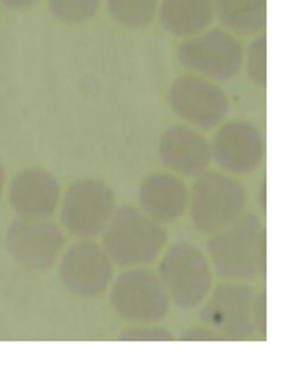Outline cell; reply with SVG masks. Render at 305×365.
<instances>
[{"label": "cell", "mask_w": 305, "mask_h": 365, "mask_svg": "<svg viewBox=\"0 0 305 365\" xmlns=\"http://www.w3.org/2000/svg\"><path fill=\"white\" fill-rule=\"evenodd\" d=\"M207 256L222 278L254 282L267 270V232L259 217L243 214L207 241Z\"/></svg>", "instance_id": "obj_1"}, {"label": "cell", "mask_w": 305, "mask_h": 365, "mask_svg": "<svg viewBox=\"0 0 305 365\" xmlns=\"http://www.w3.org/2000/svg\"><path fill=\"white\" fill-rule=\"evenodd\" d=\"M57 272L71 296L93 299L105 294L112 285L113 262L105 247L93 240H79L63 250Z\"/></svg>", "instance_id": "obj_10"}, {"label": "cell", "mask_w": 305, "mask_h": 365, "mask_svg": "<svg viewBox=\"0 0 305 365\" xmlns=\"http://www.w3.org/2000/svg\"><path fill=\"white\" fill-rule=\"evenodd\" d=\"M181 340L185 341H219V334L214 329L207 327V325H200V327H192L185 331L181 334Z\"/></svg>", "instance_id": "obj_22"}, {"label": "cell", "mask_w": 305, "mask_h": 365, "mask_svg": "<svg viewBox=\"0 0 305 365\" xmlns=\"http://www.w3.org/2000/svg\"><path fill=\"white\" fill-rule=\"evenodd\" d=\"M214 13L230 34L252 37L265 28L267 2L265 0H212Z\"/></svg>", "instance_id": "obj_17"}, {"label": "cell", "mask_w": 305, "mask_h": 365, "mask_svg": "<svg viewBox=\"0 0 305 365\" xmlns=\"http://www.w3.org/2000/svg\"><path fill=\"white\" fill-rule=\"evenodd\" d=\"M4 188H6V168L4 165H2V161H0V195H2Z\"/></svg>", "instance_id": "obj_24"}, {"label": "cell", "mask_w": 305, "mask_h": 365, "mask_svg": "<svg viewBox=\"0 0 305 365\" xmlns=\"http://www.w3.org/2000/svg\"><path fill=\"white\" fill-rule=\"evenodd\" d=\"M110 307L128 324H157L168 314L170 298L157 272L145 267H132L112 283Z\"/></svg>", "instance_id": "obj_7"}, {"label": "cell", "mask_w": 305, "mask_h": 365, "mask_svg": "<svg viewBox=\"0 0 305 365\" xmlns=\"http://www.w3.org/2000/svg\"><path fill=\"white\" fill-rule=\"evenodd\" d=\"M157 155L168 172L196 178L212 163L210 141L194 126L172 125L159 137Z\"/></svg>", "instance_id": "obj_14"}, {"label": "cell", "mask_w": 305, "mask_h": 365, "mask_svg": "<svg viewBox=\"0 0 305 365\" xmlns=\"http://www.w3.org/2000/svg\"><path fill=\"white\" fill-rule=\"evenodd\" d=\"M201 325L214 329L222 340L247 341L264 338L265 294H258L245 282H229L217 285L200 305Z\"/></svg>", "instance_id": "obj_2"}, {"label": "cell", "mask_w": 305, "mask_h": 365, "mask_svg": "<svg viewBox=\"0 0 305 365\" xmlns=\"http://www.w3.org/2000/svg\"><path fill=\"white\" fill-rule=\"evenodd\" d=\"M0 2L9 8H30V6L37 4L38 0H0Z\"/></svg>", "instance_id": "obj_23"}, {"label": "cell", "mask_w": 305, "mask_h": 365, "mask_svg": "<svg viewBox=\"0 0 305 365\" xmlns=\"http://www.w3.org/2000/svg\"><path fill=\"white\" fill-rule=\"evenodd\" d=\"M243 46L225 29H205L177 48L181 66L210 81L236 77L243 68Z\"/></svg>", "instance_id": "obj_9"}, {"label": "cell", "mask_w": 305, "mask_h": 365, "mask_svg": "<svg viewBox=\"0 0 305 365\" xmlns=\"http://www.w3.org/2000/svg\"><path fill=\"white\" fill-rule=\"evenodd\" d=\"M212 161L229 175H249L265 161V139L249 120H229L210 141Z\"/></svg>", "instance_id": "obj_12"}, {"label": "cell", "mask_w": 305, "mask_h": 365, "mask_svg": "<svg viewBox=\"0 0 305 365\" xmlns=\"http://www.w3.org/2000/svg\"><path fill=\"white\" fill-rule=\"evenodd\" d=\"M119 340L126 341H172L174 334L168 329L155 324H141L134 329H126L119 334Z\"/></svg>", "instance_id": "obj_21"}, {"label": "cell", "mask_w": 305, "mask_h": 365, "mask_svg": "<svg viewBox=\"0 0 305 365\" xmlns=\"http://www.w3.org/2000/svg\"><path fill=\"white\" fill-rule=\"evenodd\" d=\"M110 15L126 28L139 29L150 24L159 8V0H106Z\"/></svg>", "instance_id": "obj_18"}, {"label": "cell", "mask_w": 305, "mask_h": 365, "mask_svg": "<svg viewBox=\"0 0 305 365\" xmlns=\"http://www.w3.org/2000/svg\"><path fill=\"white\" fill-rule=\"evenodd\" d=\"M157 276L170 302L183 311L200 307L214 287V269L209 256L188 241H174L165 247Z\"/></svg>", "instance_id": "obj_4"}, {"label": "cell", "mask_w": 305, "mask_h": 365, "mask_svg": "<svg viewBox=\"0 0 305 365\" xmlns=\"http://www.w3.org/2000/svg\"><path fill=\"white\" fill-rule=\"evenodd\" d=\"M61 225L71 236L92 240L100 236L118 208V195L108 182L95 178L73 181L61 200Z\"/></svg>", "instance_id": "obj_6"}, {"label": "cell", "mask_w": 305, "mask_h": 365, "mask_svg": "<svg viewBox=\"0 0 305 365\" xmlns=\"http://www.w3.org/2000/svg\"><path fill=\"white\" fill-rule=\"evenodd\" d=\"M212 0H161L159 19L168 34L194 37L209 29L214 21Z\"/></svg>", "instance_id": "obj_16"}, {"label": "cell", "mask_w": 305, "mask_h": 365, "mask_svg": "<svg viewBox=\"0 0 305 365\" xmlns=\"http://www.w3.org/2000/svg\"><path fill=\"white\" fill-rule=\"evenodd\" d=\"M63 187L46 168L30 166L9 181L8 203L13 214L24 220H50L59 210Z\"/></svg>", "instance_id": "obj_13"}, {"label": "cell", "mask_w": 305, "mask_h": 365, "mask_svg": "<svg viewBox=\"0 0 305 365\" xmlns=\"http://www.w3.org/2000/svg\"><path fill=\"white\" fill-rule=\"evenodd\" d=\"M4 249L13 263L31 274L53 269L66 249L63 228L50 220L17 217L6 230Z\"/></svg>", "instance_id": "obj_8"}, {"label": "cell", "mask_w": 305, "mask_h": 365, "mask_svg": "<svg viewBox=\"0 0 305 365\" xmlns=\"http://www.w3.org/2000/svg\"><path fill=\"white\" fill-rule=\"evenodd\" d=\"M190 188L180 175L172 172H155L139 185L138 205L148 217L161 225L176 223L188 210Z\"/></svg>", "instance_id": "obj_15"}, {"label": "cell", "mask_w": 305, "mask_h": 365, "mask_svg": "<svg viewBox=\"0 0 305 365\" xmlns=\"http://www.w3.org/2000/svg\"><path fill=\"white\" fill-rule=\"evenodd\" d=\"M247 190L229 174L203 172L188 197L190 221L203 234H216L245 214Z\"/></svg>", "instance_id": "obj_5"}, {"label": "cell", "mask_w": 305, "mask_h": 365, "mask_svg": "<svg viewBox=\"0 0 305 365\" xmlns=\"http://www.w3.org/2000/svg\"><path fill=\"white\" fill-rule=\"evenodd\" d=\"M168 234L165 227L135 205L115 208L103 230V247L112 262L125 269L147 267L165 250Z\"/></svg>", "instance_id": "obj_3"}, {"label": "cell", "mask_w": 305, "mask_h": 365, "mask_svg": "<svg viewBox=\"0 0 305 365\" xmlns=\"http://www.w3.org/2000/svg\"><path fill=\"white\" fill-rule=\"evenodd\" d=\"M50 11L66 24L92 21L100 8V0H48Z\"/></svg>", "instance_id": "obj_19"}, {"label": "cell", "mask_w": 305, "mask_h": 365, "mask_svg": "<svg viewBox=\"0 0 305 365\" xmlns=\"http://www.w3.org/2000/svg\"><path fill=\"white\" fill-rule=\"evenodd\" d=\"M168 106L185 125L200 130H212L229 113V97L214 81L200 75H183L168 90Z\"/></svg>", "instance_id": "obj_11"}, {"label": "cell", "mask_w": 305, "mask_h": 365, "mask_svg": "<svg viewBox=\"0 0 305 365\" xmlns=\"http://www.w3.org/2000/svg\"><path fill=\"white\" fill-rule=\"evenodd\" d=\"M245 70L249 79L258 88H265L267 84V41L265 37H258L247 50Z\"/></svg>", "instance_id": "obj_20"}]
</instances>
